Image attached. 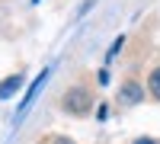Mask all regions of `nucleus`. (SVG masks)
Here are the masks:
<instances>
[{
	"label": "nucleus",
	"mask_w": 160,
	"mask_h": 144,
	"mask_svg": "<svg viewBox=\"0 0 160 144\" xmlns=\"http://www.w3.org/2000/svg\"><path fill=\"white\" fill-rule=\"evenodd\" d=\"M45 80H48V71H42V74H38V80H35V83L29 87V93H26V99H22V106H19V112H16V119H22V112H26V109L32 106V99L38 96V90L45 87Z\"/></svg>",
	"instance_id": "f257e3e1"
},
{
	"label": "nucleus",
	"mask_w": 160,
	"mask_h": 144,
	"mask_svg": "<svg viewBox=\"0 0 160 144\" xmlns=\"http://www.w3.org/2000/svg\"><path fill=\"white\" fill-rule=\"evenodd\" d=\"M19 87H22V77H19V74H13V77H7V80L0 83V99H10V96L16 93Z\"/></svg>",
	"instance_id": "f03ea898"
},
{
	"label": "nucleus",
	"mask_w": 160,
	"mask_h": 144,
	"mask_svg": "<svg viewBox=\"0 0 160 144\" xmlns=\"http://www.w3.org/2000/svg\"><path fill=\"white\" fill-rule=\"evenodd\" d=\"M122 99H128V102H138V99H141V87H135V83L122 87Z\"/></svg>",
	"instance_id": "7ed1b4c3"
},
{
	"label": "nucleus",
	"mask_w": 160,
	"mask_h": 144,
	"mask_svg": "<svg viewBox=\"0 0 160 144\" xmlns=\"http://www.w3.org/2000/svg\"><path fill=\"white\" fill-rule=\"evenodd\" d=\"M151 93H154V96L160 99V67H157V71L151 74Z\"/></svg>",
	"instance_id": "20e7f679"
},
{
	"label": "nucleus",
	"mask_w": 160,
	"mask_h": 144,
	"mask_svg": "<svg viewBox=\"0 0 160 144\" xmlns=\"http://www.w3.org/2000/svg\"><path fill=\"white\" fill-rule=\"evenodd\" d=\"M138 144H154V141L151 138H138Z\"/></svg>",
	"instance_id": "39448f33"
},
{
	"label": "nucleus",
	"mask_w": 160,
	"mask_h": 144,
	"mask_svg": "<svg viewBox=\"0 0 160 144\" xmlns=\"http://www.w3.org/2000/svg\"><path fill=\"white\" fill-rule=\"evenodd\" d=\"M55 144H71V141H68V138H58V141H55Z\"/></svg>",
	"instance_id": "423d86ee"
}]
</instances>
